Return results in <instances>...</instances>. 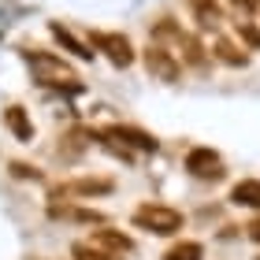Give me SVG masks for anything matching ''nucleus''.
<instances>
[{
    "instance_id": "15",
    "label": "nucleus",
    "mask_w": 260,
    "mask_h": 260,
    "mask_svg": "<svg viewBox=\"0 0 260 260\" xmlns=\"http://www.w3.org/2000/svg\"><path fill=\"white\" fill-rule=\"evenodd\" d=\"M52 38L60 41V45H67V49L75 52V56H82V60H89V56H93V52H86V49H82V45H78L75 38H71V34H67V30L60 26V22H52Z\"/></svg>"
},
{
    "instance_id": "9",
    "label": "nucleus",
    "mask_w": 260,
    "mask_h": 260,
    "mask_svg": "<svg viewBox=\"0 0 260 260\" xmlns=\"http://www.w3.org/2000/svg\"><path fill=\"white\" fill-rule=\"evenodd\" d=\"M4 123H8V130H11V134H15L19 141H30V138H34V123L26 119V112H22L19 104L4 108Z\"/></svg>"
},
{
    "instance_id": "3",
    "label": "nucleus",
    "mask_w": 260,
    "mask_h": 260,
    "mask_svg": "<svg viewBox=\"0 0 260 260\" xmlns=\"http://www.w3.org/2000/svg\"><path fill=\"white\" fill-rule=\"evenodd\" d=\"M145 67H149V75L160 78V82H179V75H182L179 60H175L168 49H160V45H149L145 49Z\"/></svg>"
},
{
    "instance_id": "12",
    "label": "nucleus",
    "mask_w": 260,
    "mask_h": 260,
    "mask_svg": "<svg viewBox=\"0 0 260 260\" xmlns=\"http://www.w3.org/2000/svg\"><path fill=\"white\" fill-rule=\"evenodd\" d=\"M164 260H205V245L201 242H179L164 253Z\"/></svg>"
},
{
    "instance_id": "17",
    "label": "nucleus",
    "mask_w": 260,
    "mask_h": 260,
    "mask_svg": "<svg viewBox=\"0 0 260 260\" xmlns=\"http://www.w3.org/2000/svg\"><path fill=\"white\" fill-rule=\"evenodd\" d=\"M238 34H242V38H245V41H249V45H253V49H256V45H260V34H256L253 26H242V22H238Z\"/></svg>"
},
{
    "instance_id": "20",
    "label": "nucleus",
    "mask_w": 260,
    "mask_h": 260,
    "mask_svg": "<svg viewBox=\"0 0 260 260\" xmlns=\"http://www.w3.org/2000/svg\"><path fill=\"white\" fill-rule=\"evenodd\" d=\"M256 260H260V256H256Z\"/></svg>"
},
{
    "instance_id": "13",
    "label": "nucleus",
    "mask_w": 260,
    "mask_h": 260,
    "mask_svg": "<svg viewBox=\"0 0 260 260\" xmlns=\"http://www.w3.org/2000/svg\"><path fill=\"white\" fill-rule=\"evenodd\" d=\"M216 60L231 63V67H245V63H249V56H245V52H238L231 41H216Z\"/></svg>"
},
{
    "instance_id": "6",
    "label": "nucleus",
    "mask_w": 260,
    "mask_h": 260,
    "mask_svg": "<svg viewBox=\"0 0 260 260\" xmlns=\"http://www.w3.org/2000/svg\"><path fill=\"white\" fill-rule=\"evenodd\" d=\"M89 242L97 245V249H104L108 256H115V253H134V238H130V234H123V231H112V227L93 231Z\"/></svg>"
},
{
    "instance_id": "4",
    "label": "nucleus",
    "mask_w": 260,
    "mask_h": 260,
    "mask_svg": "<svg viewBox=\"0 0 260 260\" xmlns=\"http://www.w3.org/2000/svg\"><path fill=\"white\" fill-rule=\"evenodd\" d=\"M30 63L41 75V82H56V86H63V82H78L75 75H71V67L63 60H56V56H49V52H30Z\"/></svg>"
},
{
    "instance_id": "2",
    "label": "nucleus",
    "mask_w": 260,
    "mask_h": 260,
    "mask_svg": "<svg viewBox=\"0 0 260 260\" xmlns=\"http://www.w3.org/2000/svg\"><path fill=\"white\" fill-rule=\"evenodd\" d=\"M186 171H190L193 179H201V182H219L223 175H227L223 156L212 152V149H205V145H197V149L186 152Z\"/></svg>"
},
{
    "instance_id": "16",
    "label": "nucleus",
    "mask_w": 260,
    "mask_h": 260,
    "mask_svg": "<svg viewBox=\"0 0 260 260\" xmlns=\"http://www.w3.org/2000/svg\"><path fill=\"white\" fill-rule=\"evenodd\" d=\"M179 41H182V49H186V60H190L193 67H205V49H201L193 38H186V34H179Z\"/></svg>"
},
{
    "instance_id": "7",
    "label": "nucleus",
    "mask_w": 260,
    "mask_h": 260,
    "mask_svg": "<svg viewBox=\"0 0 260 260\" xmlns=\"http://www.w3.org/2000/svg\"><path fill=\"white\" fill-rule=\"evenodd\" d=\"M104 138H112V141H130V145L141 149V152H156V138L145 134V130H134V126H108V130H104Z\"/></svg>"
},
{
    "instance_id": "19",
    "label": "nucleus",
    "mask_w": 260,
    "mask_h": 260,
    "mask_svg": "<svg viewBox=\"0 0 260 260\" xmlns=\"http://www.w3.org/2000/svg\"><path fill=\"white\" fill-rule=\"evenodd\" d=\"M234 4H242V8H253V4H256V0H234Z\"/></svg>"
},
{
    "instance_id": "8",
    "label": "nucleus",
    "mask_w": 260,
    "mask_h": 260,
    "mask_svg": "<svg viewBox=\"0 0 260 260\" xmlns=\"http://www.w3.org/2000/svg\"><path fill=\"white\" fill-rule=\"evenodd\" d=\"M231 201L238 208H260V179H242L231 190Z\"/></svg>"
},
{
    "instance_id": "14",
    "label": "nucleus",
    "mask_w": 260,
    "mask_h": 260,
    "mask_svg": "<svg viewBox=\"0 0 260 260\" xmlns=\"http://www.w3.org/2000/svg\"><path fill=\"white\" fill-rule=\"evenodd\" d=\"M71 260H112L104 249H97L93 242H75L71 245Z\"/></svg>"
},
{
    "instance_id": "5",
    "label": "nucleus",
    "mask_w": 260,
    "mask_h": 260,
    "mask_svg": "<svg viewBox=\"0 0 260 260\" xmlns=\"http://www.w3.org/2000/svg\"><path fill=\"white\" fill-rule=\"evenodd\" d=\"M93 45H97V49L108 56L115 67L134 63V49H130V41L123 38V34H93Z\"/></svg>"
},
{
    "instance_id": "11",
    "label": "nucleus",
    "mask_w": 260,
    "mask_h": 260,
    "mask_svg": "<svg viewBox=\"0 0 260 260\" xmlns=\"http://www.w3.org/2000/svg\"><path fill=\"white\" fill-rule=\"evenodd\" d=\"M67 190L78 197H101V193H112V179H75Z\"/></svg>"
},
{
    "instance_id": "1",
    "label": "nucleus",
    "mask_w": 260,
    "mask_h": 260,
    "mask_svg": "<svg viewBox=\"0 0 260 260\" xmlns=\"http://www.w3.org/2000/svg\"><path fill=\"white\" fill-rule=\"evenodd\" d=\"M182 212L171 208V205H138L134 208V227L138 231H149V234H160V238H171V234L182 231Z\"/></svg>"
},
{
    "instance_id": "10",
    "label": "nucleus",
    "mask_w": 260,
    "mask_h": 260,
    "mask_svg": "<svg viewBox=\"0 0 260 260\" xmlns=\"http://www.w3.org/2000/svg\"><path fill=\"white\" fill-rule=\"evenodd\" d=\"M190 8H193V15H197V22L205 30H212V26H219V22H223V11H219L216 0H190Z\"/></svg>"
},
{
    "instance_id": "18",
    "label": "nucleus",
    "mask_w": 260,
    "mask_h": 260,
    "mask_svg": "<svg viewBox=\"0 0 260 260\" xmlns=\"http://www.w3.org/2000/svg\"><path fill=\"white\" fill-rule=\"evenodd\" d=\"M249 238H253V242H256V245H260V216H256V219H253V223H249Z\"/></svg>"
}]
</instances>
